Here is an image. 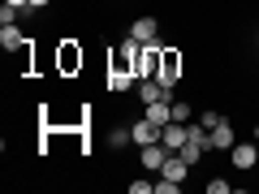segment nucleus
<instances>
[{
  "label": "nucleus",
  "mask_w": 259,
  "mask_h": 194,
  "mask_svg": "<svg viewBox=\"0 0 259 194\" xmlns=\"http://www.w3.org/2000/svg\"><path fill=\"white\" fill-rule=\"evenodd\" d=\"M104 82H108V91H117V95H125V91H134V86H139V74H134V69H130V65H108V78H104Z\"/></svg>",
  "instance_id": "obj_1"
},
{
  "label": "nucleus",
  "mask_w": 259,
  "mask_h": 194,
  "mask_svg": "<svg viewBox=\"0 0 259 194\" xmlns=\"http://www.w3.org/2000/svg\"><path fill=\"white\" fill-rule=\"evenodd\" d=\"M233 142H238V129H233L229 117H225L221 125L207 129V151H233Z\"/></svg>",
  "instance_id": "obj_2"
},
{
  "label": "nucleus",
  "mask_w": 259,
  "mask_h": 194,
  "mask_svg": "<svg viewBox=\"0 0 259 194\" xmlns=\"http://www.w3.org/2000/svg\"><path fill=\"white\" fill-rule=\"evenodd\" d=\"M160 56H164V47L151 39V43H143V56H139V78H160Z\"/></svg>",
  "instance_id": "obj_3"
},
{
  "label": "nucleus",
  "mask_w": 259,
  "mask_h": 194,
  "mask_svg": "<svg viewBox=\"0 0 259 194\" xmlns=\"http://www.w3.org/2000/svg\"><path fill=\"white\" fill-rule=\"evenodd\" d=\"M177 74H182V52L164 47V56H160V86L173 91V86H177Z\"/></svg>",
  "instance_id": "obj_4"
},
{
  "label": "nucleus",
  "mask_w": 259,
  "mask_h": 194,
  "mask_svg": "<svg viewBox=\"0 0 259 194\" xmlns=\"http://www.w3.org/2000/svg\"><path fill=\"white\" fill-rule=\"evenodd\" d=\"M229 160H233V168H242V173H250V168L259 164V142H233Z\"/></svg>",
  "instance_id": "obj_5"
},
{
  "label": "nucleus",
  "mask_w": 259,
  "mask_h": 194,
  "mask_svg": "<svg viewBox=\"0 0 259 194\" xmlns=\"http://www.w3.org/2000/svg\"><path fill=\"white\" fill-rule=\"evenodd\" d=\"M168 156H173V151H168L164 142H147V147H139V160H143V168H147V173H160Z\"/></svg>",
  "instance_id": "obj_6"
},
{
  "label": "nucleus",
  "mask_w": 259,
  "mask_h": 194,
  "mask_svg": "<svg viewBox=\"0 0 259 194\" xmlns=\"http://www.w3.org/2000/svg\"><path fill=\"white\" fill-rule=\"evenodd\" d=\"M130 138H134V147H147V142H160V125L147 117H139L134 125H130Z\"/></svg>",
  "instance_id": "obj_7"
},
{
  "label": "nucleus",
  "mask_w": 259,
  "mask_h": 194,
  "mask_svg": "<svg viewBox=\"0 0 259 194\" xmlns=\"http://www.w3.org/2000/svg\"><path fill=\"white\" fill-rule=\"evenodd\" d=\"M130 35L139 39V43H151V39L160 35V22L151 18V13H143V18H134V22H130Z\"/></svg>",
  "instance_id": "obj_8"
},
{
  "label": "nucleus",
  "mask_w": 259,
  "mask_h": 194,
  "mask_svg": "<svg viewBox=\"0 0 259 194\" xmlns=\"http://www.w3.org/2000/svg\"><path fill=\"white\" fill-rule=\"evenodd\" d=\"M186 138H190V134H186L182 121H168V125L160 129V142H164L168 151H182V147H186Z\"/></svg>",
  "instance_id": "obj_9"
},
{
  "label": "nucleus",
  "mask_w": 259,
  "mask_h": 194,
  "mask_svg": "<svg viewBox=\"0 0 259 194\" xmlns=\"http://www.w3.org/2000/svg\"><path fill=\"white\" fill-rule=\"evenodd\" d=\"M139 56H143V43H139V39H134V35H130L125 43L117 47V61H121V65H130L134 74H139Z\"/></svg>",
  "instance_id": "obj_10"
},
{
  "label": "nucleus",
  "mask_w": 259,
  "mask_h": 194,
  "mask_svg": "<svg viewBox=\"0 0 259 194\" xmlns=\"http://www.w3.org/2000/svg\"><path fill=\"white\" fill-rule=\"evenodd\" d=\"M74 69H82V47L61 43V74H74Z\"/></svg>",
  "instance_id": "obj_11"
},
{
  "label": "nucleus",
  "mask_w": 259,
  "mask_h": 194,
  "mask_svg": "<svg viewBox=\"0 0 259 194\" xmlns=\"http://www.w3.org/2000/svg\"><path fill=\"white\" fill-rule=\"evenodd\" d=\"M26 43L30 39L18 30V22H13V26H0V47H5V52H18V47H26Z\"/></svg>",
  "instance_id": "obj_12"
},
{
  "label": "nucleus",
  "mask_w": 259,
  "mask_h": 194,
  "mask_svg": "<svg viewBox=\"0 0 259 194\" xmlns=\"http://www.w3.org/2000/svg\"><path fill=\"white\" fill-rule=\"evenodd\" d=\"M186 173H190V164H186V160L177 156V151L164 160V168H160V177H168V181H186Z\"/></svg>",
  "instance_id": "obj_13"
},
{
  "label": "nucleus",
  "mask_w": 259,
  "mask_h": 194,
  "mask_svg": "<svg viewBox=\"0 0 259 194\" xmlns=\"http://www.w3.org/2000/svg\"><path fill=\"white\" fill-rule=\"evenodd\" d=\"M177 156H182V160H186V164H190V168H194V164H199V160H203V156H207V147H199V142H190V138H186V147H182V151H177Z\"/></svg>",
  "instance_id": "obj_14"
},
{
  "label": "nucleus",
  "mask_w": 259,
  "mask_h": 194,
  "mask_svg": "<svg viewBox=\"0 0 259 194\" xmlns=\"http://www.w3.org/2000/svg\"><path fill=\"white\" fill-rule=\"evenodd\" d=\"M173 121H182V125H190V121H194V108H190L186 100H173Z\"/></svg>",
  "instance_id": "obj_15"
},
{
  "label": "nucleus",
  "mask_w": 259,
  "mask_h": 194,
  "mask_svg": "<svg viewBox=\"0 0 259 194\" xmlns=\"http://www.w3.org/2000/svg\"><path fill=\"white\" fill-rule=\"evenodd\" d=\"M108 142H112V147H130V142H134V138H130V125H117L108 134Z\"/></svg>",
  "instance_id": "obj_16"
},
{
  "label": "nucleus",
  "mask_w": 259,
  "mask_h": 194,
  "mask_svg": "<svg viewBox=\"0 0 259 194\" xmlns=\"http://www.w3.org/2000/svg\"><path fill=\"white\" fill-rule=\"evenodd\" d=\"M203 190H207V194H229L233 185L225 181V177H212V181H203Z\"/></svg>",
  "instance_id": "obj_17"
},
{
  "label": "nucleus",
  "mask_w": 259,
  "mask_h": 194,
  "mask_svg": "<svg viewBox=\"0 0 259 194\" xmlns=\"http://www.w3.org/2000/svg\"><path fill=\"white\" fill-rule=\"evenodd\" d=\"M156 194H182V181H168V177H160V181H156Z\"/></svg>",
  "instance_id": "obj_18"
},
{
  "label": "nucleus",
  "mask_w": 259,
  "mask_h": 194,
  "mask_svg": "<svg viewBox=\"0 0 259 194\" xmlns=\"http://www.w3.org/2000/svg\"><path fill=\"white\" fill-rule=\"evenodd\" d=\"M156 190V181H147V177H143V181H130V194H151Z\"/></svg>",
  "instance_id": "obj_19"
},
{
  "label": "nucleus",
  "mask_w": 259,
  "mask_h": 194,
  "mask_svg": "<svg viewBox=\"0 0 259 194\" xmlns=\"http://www.w3.org/2000/svg\"><path fill=\"white\" fill-rule=\"evenodd\" d=\"M199 121H203V125L212 129V125H221V121H225V112H216V108H212V112H203V117H199Z\"/></svg>",
  "instance_id": "obj_20"
},
{
  "label": "nucleus",
  "mask_w": 259,
  "mask_h": 194,
  "mask_svg": "<svg viewBox=\"0 0 259 194\" xmlns=\"http://www.w3.org/2000/svg\"><path fill=\"white\" fill-rule=\"evenodd\" d=\"M48 5H52V0H30V9H35V13H39V9H48Z\"/></svg>",
  "instance_id": "obj_21"
}]
</instances>
